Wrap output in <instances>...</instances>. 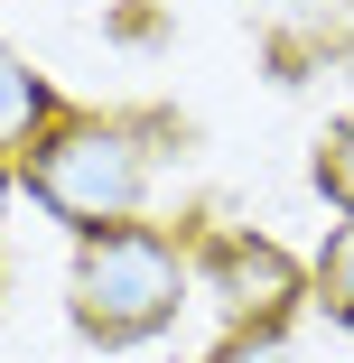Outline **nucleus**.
I'll return each instance as SVG.
<instances>
[{"label":"nucleus","mask_w":354,"mask_h":363,"mask_svg":"<svg viewBox=\"0 0 354 363\" xmlns=\"http://www.w3.org/2000/svg\"><path fill=\"white\" fill-rule=\"evenodd\" d=\"M150 140H159V121H131V112H56L47 140L19 159V186L75 242L84 233H112V224H140L150 159H159Z\"/></svg>","instance_id":"f257e3e1"},{"label":"nucleus","mask_w":354,"mask_h":363,"mask_svg":"<svg viewBox=\"0 0 354 363\" xmlns=\"http://www.w3.org/2000/svg\"><path fill=\"white\" fill-rule=\"evenodd\" d=\"M187 242L159 233V224H112V233H84L75 242V270H65V317H75L84 345L121 354V345H150L177 326L187 308Z\"/></svg>","instance_id":"f03ea898"},{"label":"nucleus","mask_w":354,"mask_h":363,"mask_svg":"<svg viewBox=\"0 0 354 363\" xmlns=\"http://www.w3.org/2000/svg\"><path fill=\"white\" fill-rule=\"evenodd\" d=\"M187 270H196L205 298L224 308L233 335H280V326H289V308L308 298V270L280 252L270 233H243V224H215V233L196 242Z\"/></svg>","instance_id":"7ed1b4c3"},{"label":"nucleus","mask_w":354,"mask_h":363,"mask_svg":"<svg viewBox=\"0 0 354 363\" xmlns=\"http://www.w3.org/2000/svg\"><path fill=\"white\" fill-rule=\"evenodd\" d=\"M56 112H65V103H56V84L38 75L19 47H0V159H28L38 140H47V121H56Z\"/></svg>","instance_id":"20e7f679"},{"label":"nucleus","mask_w":354,"mask_h":363,"mask_svg":"<svg viewBox=\"0 0 354 363\" xmlns=\"http://www.w3.org/2000/svg\"><path fill=\"white\" fill-rule=\"evenodd\" d=\"M308 298L354 335V224H336V233H326V252L308 261Z\"/></svg>","instance_id":"39448f33"},{"label":"nucleus","mask_w":354,"mask_h":363,"mask_svg":"<svg viewBox=\"0 0 354 363\" xmlns=\"http://www.w3.org/2000/svg\"><path fill=\"white\" fill-rule=\"evenodd\" d=\"M317 196L354 224V112H345V121H326V140H317Z\"/></svg>","instance_id":"423d86ee"},{"label":"nucleus","mask_w":354,"mask_h":363,"mask_svg":"<svg viewBox=\"0 0 354 363\" xmlns=\"http://www.w3.org/2000/svg\"><path fill=\"white\" fill-rule=\"evenodd\" d=\"M205 363H289V335H224Z\"/></svg>","instance_id":"0eeeda50"},{"label":"nucleus","mask_w":354,"mask_h":363,"mask_svg":"<svg viewBox=\"0 0 354 363\" xmlns=\"http://www.w3.org/2000/svg\"><path fill=\"white\" fill-rule=\"evenodd\" d=\"M10 177H19V168H10V159H0V214H10Z\"/></svg>","instance_id":"6e6552de"}]
</instances>
